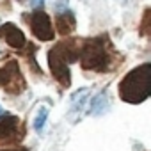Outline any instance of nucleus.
<instances>
[{"mask_svg": "<svg viewBox=\"0 0 151 151\" xmlns=\"http://www.w3.org/2000/svg\"><path fill=\"white\" fill-rule=\"evenodd\" d=\"M151 64H140L132 69L119 84V96L128 103H140L151 94Z\"/></svg>", "mask_w": 151, "mask_h": 151, "instance_id": "nucleus-1", "label": "nucleus"}, {"mask_svg": "<svg viewBox=\"0 0 151 151\" xmlns=\"http://www.w3.org/2000/svg\"><path fill=\"white\" fill-rule=\"evenodd\" d=\"M80 55V64L84 69H96L101 71L107 68L109 57L105 52V46L100 39H89L84 43L82 50L78 52Z\"/></svg>", "mask_w": 151, "mask_h": 151, "instance_id": "nucleus-2", "label": "nucleus"}, {"mask_svg": "<svg viewBox=\"0 0 151 151\" xmlns=\"http://www.w3.org/2000/svg\"><path fill=\"white\" fill-rule=\"evenodd\" d=\"M48 64H50V71L52 75L60 82V86L68 87L71 84V77H69V68H68V62L60 57V53L57 52V48L50 50L48 53Z\"/></svg>", "mask_w": 151, "mask_h": 151, "instance_id": "nucleus-3", "label": "nucleus"}, {"mask_svg": "<svg viewBox=\"0 0 151 151\" xmlns=\"http://www.w3.org/2000/svg\"><path fill=\"white\" fill-rule=\"evenodd\" d=\"M30 29L34 32V36L39 41H50L53 39V30H52V22L48 18L46 13L43 11H36L30 16Z\"/></svg>", "mask_w": 151, "mask_h": 151, "instance_id": "nucleus-4", "label": "nucleus"}, {"mask_svg": "<svg viewBox=\"0 0 151 151\" xmlns=\"http://www.w3.org/2000/svg\"><path fill=\"white\" fill-rule=\"evenodd\" d=\"M13 82H16L18 86L25 87V82L20 77V69H18V62L16 60L7 62L6 68H0V86H6L9 89Z\"/></svg>", "mask_w": 151, "mask_h": 151, "instance_id": "nucleus-5", "label": "nucleus"}, {"mask_svg": "<svg viewBox=\"0 0 151 151\" xmlns=\"http://www.w3.org/2000/svg\"><path fill=\"white\" fill-rule=\"evenodd\" d=\"M0 37H4V41L13 48H22L25 45V34L13 23H6L0 27Z\"/></svg>", "mask_w": 151, "mask_h": 151, "instance_id": "nucleus-6", "label": "nucleus"}, {"mask_svg": "<svg viewBox=\"0 0 151 151\" xmlns=\"http://www.w3.org/2000/svg\"><path fill=\"white\" fill-rule=\"evenodd\" d=\"M55 23H57V30H59V34H62V36H68V34H71V32L75 30V16H73L69 11L57 14Z\"/></svg>", "mask_w": 151, "mask_h": 151, "instance_id": "nucleus-7", "label": "nucleus"}, {"mask_svg": "<svg viewBox=\"0 0 151 151\" xmlns=\"http://www.w3.org/2000/svg\"><path fill=\"white\" fill-rule=\"evenodd\" d=\"M18 126V119L14 116H2L0 117V140L9 139L14 135Z\"/></svg>", "mask_w": 151, "mask_h": 151, "instance_id": "nucleus-8", "label": "nucleus"}, {"mask_svg": "<svg viewBox=\"0 0 151 151\" xmlns=\"http://www.w3.org/2000/svg\"><path fill=\"white\" fill-rule=\"evenodd\" d=\"M109 109V96H107V91H101L100 94H96L93 98V103H91V110L89 114H94V116H101L105 114Z\"/></svg>", "mask_w": 151, "mask_h": 151, "instance_id": "nucleus-9", "label": "nucleus"}, {"mask_svg": "<svg viewBox=\"0 0 151 151\" xmlns=\"http://www.w3.org/2000/svg\"><path fill=\"white\" fill-rule=\"evenodd\" d=\"M87 89H82V91H78V93H75L73 94V98H71V107H73V110H80L82 107H84V100H86V96H87Z\"/></svg>", "mask_w": 151, "mask_h": 151, "instance_id": "nucleus-10", "label": "nucleus"}, {"mask_svg": "<svg viewBox=\"0 0 151 151\" xmlns=\"http://www.w3.org/2000/svg\"><path fill=\"white\" fill-rule=\"evenodd\" d=\"M46 117H48V109L46 107H41L36 114V119H34V128L36 130H41L46 123Z\"/></svg>", "mask_w": 151, "mask_h": 151, "instance_id": "nucleus-11", "label": "nucleus"}, {"mask_svg": "<svg viewBox=\"0 0 151 151\" xmlns=\"http://www.w3.org/2000/svg\"><path fill=\"white\" fill-rule=\"evenodd\" d=\"M147 25H149V11H146V14H144V22H142V34H147Z\"/></svg>", "mask_w": 151, "mask_h": 151, "instance_id": "nucleus-12", "label": "nucleus"}, {"mask_svg": "<svg viewBox=\"0 0 151 151\" xmlns=\"http://www.w3.org/2000/svg\"><path fill=\"white\" fill-rule=\"evenodd\" d=\"M2 116H6V114H4V110H2V107H0V117H2Z\"/></svg>", "mask_w": 151, "mask_h": 151, "instance_id": "nucleus-13", "label": "nucleus"}, {"mask_svg": "<svg viewBox=\"0 0 151 151\" xmlns=\"http://www.w3.org/2000/svg\"><path fill=\"white\" fill-rule=\"evenodd\" d=\"M11 151H22V149H11Z\"/></svg>", "mask_w": 151, "mask_h": 151, "instance_id": "nucleus-14", "label": "nucleus"}, {"mask_svg": "<svg viewBox=\"0 0 151 151\" xmlns=\"http://www.w3.org/2000/svg\"><path fill=\"white\" fill-rule=\"evenodd\" d=\"M18 2H23V0H18Z\"/></svg>", "mask_w": 151, "mask_h": 151, "instance_id": "nucleus-15", "label": "nucleus"}]
</instances>
